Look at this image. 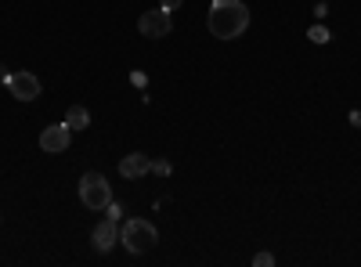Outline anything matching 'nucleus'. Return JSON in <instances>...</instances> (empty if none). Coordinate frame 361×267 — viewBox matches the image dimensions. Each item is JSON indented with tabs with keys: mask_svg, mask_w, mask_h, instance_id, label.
Returning a JSON list of instances; mask_svg holds the SVG:
<instances>
[{
	"mask_svg": "<svg viewBox=\"0 0 361 267\" xmlns=\"http://www.w3.org/2000/svg\"><path fill=\"white\" fill-rule=\"evenodd\" d=\"M209 37L217 40H238L250 29V8L243 0H214V8H209Z\"/></svg>",
	"mask_w": 361,
	"mask_h": 267,
	"instance_id": "1",
	"label": "nucleus"
},
{
	"mask_svg": "<svg viewBox=\"0 0 361 267\" xmlns=\"http://www.w3.org/2000/svg\"><path fill=\"white\" fill-rule=\"evenodd\" d=\"M80 202L87 206V210L102 213L105 206L112 202V185H109V177H105V173H94V170H87V173L80 177Z\"/></svg>",
	"mask_w": 361,
	"mask_h": 267,
	"instance_id": "2",
	"label": "nucleus"
},
{
	"mask_svg": "<svg viewBox=\"0 0 361 267\" xmlns=\"http://www.w3.org/2000/svg\"><path fill=\"white\" fill-rule=\"evenodd\" d=\"M119 242H123L130 253H148L156 242H159V231L152 221H145V217H130L123 224V231H119Z\"/></svg>",
	"mask_w": 361,
	"mask_h": 267,
	"instance_id": "3",
	"label": "nucleus"
},
{
	"mask_svg": "<svg viewBox=\"0 0 361 267\" xmlns=\"http://www.w3.org/2000/svg\"><path fill=\"white\" fill-rule=\"evenodd\" d=\"M73 144V127L69 123H51L40 130V152L47 156H58V152H69Z\"/></svg>",
	"mask_w": 361,
	"mask_h": 267,
	"instance_id": "4",
	"label": "nucleus"
},
{
	"mask_svg": "<svg viewBox=\"0 0 361 267\" xmlns=\"http://www.w3.org/2000/svg\"><path fill=\"white\" fill-rule=\"evenodd\" d=\"M137 29H141V37H148V40H163V37H170L173 18H170V11L156 8V11H145L137 18Z\"/></svg>",
	"mask_w": 361,
	"mask_h": 267,
	"instance_id": "5",
	"label": "nucleus"
},
{
	"mask_svg": "<svg viewBox=\"0 0 361 267\" xmlns=\"http://www.w3.org/2000/svg\"><path fill=\"white\" fill-rule=\"evenodd\" d=\"M4 87L11 91L15 101H37V98L44 94V87H40V80H37L33 73H11Z\"/></svg>",
	"mask_w": 361,
	"mask_h": 267,
	"instance_id": "6",
	"label": "nucleus"
},
{
	"mask_svg": "<svg viewBox=\"0 0 361 267\" xmlns=\"http://www.w3.org/2000/svg\"><path fill=\"white\" fill-rule=\"evenodd\" d=\"M90 242H94V249H98V253H109V249L119 242V221H112V217L98 221V224H94V231H90Z\"/></svg>",
	"mask_w": 361,
	"mask_h": 267,
	"instance_id": "7",
	"label": "nucleus"
},
{
	"mask_svg": "<svg viewBox=\"0 0 361 267\" xmlns=\"http://www.w3.org/2000/svg\"><path fill=\"white\" fill-rule=\"evenodd\" d=\"M148 170H152V159H148L145 152H130L119 159V173L127 177V181H137V177H145Z\"/></svg>",
	"mask_w": 361,
	"mask_h": 267,
	"instance_id": "8",
	"label": "nucleus"
},
{
	"mask_svg": "<svg viewBox=\"0 0 361 267\" xmlns=\"http://www.w3.org/2000/svg\"><path fill=\"white\" fill-rule=\"evenodd\" d=\"M66 123H69L73 130H87V127H90V112H87L83 105H69V108H66Z\"/></svg>",
	"mask_w": 361,
	"mask_h": 267,
	"instance_id": "9",
	"label": "nucleus"
},
{
	"mask_svg": "<svg viewBox=\"0 0 361 267\" xmlns=\"http://www.w3.org/2000/svg\"><path fill=\"white\" fill-rule=\"evenodd\" d=\"M307 37H311V44H329V29L325 25H311Z\"/></svg>",
	"mask_w": 361,
	"mask_h": 267,
	"instance_id": "10",
	"label": "nucleus"
},
{
	"mask_svg": "<svg viewBox=\"0 0 361 267\" xmlns=\"http://www.w3.org/2000/svg\"><path fill=\"white\" fill-rule=\"evenodd\" d=\"M105 217L119 221V217H123V206H119V202H109V206H105Z\"/></svg>",
	"mask_w": 361,
	"mask_h": 267,
	"instance_id": "11",
	"label": "nucleus"
},
{
	"mask_svg": "<svg viewBox=\"0 0 361 267\" xmlns=\"http://www.w3.org/2000/svg\"><path fill=\"white\" fill-rule=\"evenodd\" d=\"M253 263H257V267H271V263H275V256H271V253H257Z\"/></svg>",
	"mask_w": 361,
	"mask_h": 267,
	"instance_id": "12",
	"label": "nucleus"
},
{
	"mask_svg": "<svg viewBox=\"0 0 361 267\" xmlns=\"http://www.w3.org/2000/svg\"><path fill=\"white\" fill-rule=\"evenodd\" d=\"M152 170H156L159 177H166V173H170V163H166V159H152Z\"/></svg>",
	"mask_w": 361,
	"mask_h": 267,
	"instance_id": "13",
	"label": "nucleus"
},
{
	"mask_svg": "<svg viewBox=\"0 0 361 267\" xmlns=\"http://www.w3.org/2000/svg\"><path fill=\"white\" fill-rule=\"evenodd\" d=\"M180 4H185V0H159V8H163V11H177Z\"/></svg>",
	"mask_w": 361,
	"mask_h": 267,
	"instance_id": "14",
	"label": "nucleus"
},
{
	"mask_svg": "<svg viewBox=\"0 0 361 267\" xmlns=\"http://www.w3.org/2000/svg\"><path fill=\"white\" fill-rule=\"evenodd\" d=\"M350 123H354V127H361V112H350Z\"/></svg>",
	"mask_w": 361,
	"mask_h": 267,
	"instance_id": "15",
	"label": "nucleus"
},
{
	"mask_svg": "<svg viewBox=\"0 0 361 267\" xmlns=\"http://www.w3.org/2000/svg\"><path fill=\"white\" fill-rule=\"evenodd\" d=\"M8 76H11V73H8L4 66H0V83H8Z\"/></svg>",
	"mask_w": 361,
	"mask_h": 267,
	"instance_id": "16",
	"label": "nucleus"
}]
</instances>
